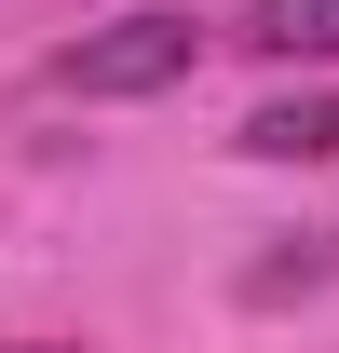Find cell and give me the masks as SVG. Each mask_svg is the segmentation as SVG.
<instances>
[{"mask_svg":"<svg viewBox=\"0 0 339 353\" xmlns=\"http://www.w3.org/2000/svg\"><path fill=\"white\" fill-rule=\"evenodd\" d=\"M204 68V28L190 14H123V28H82L54 54V95H163Z\"/></svg>","mask_w":339,"mask_h":353,"instance_id":"6da1fadb","label":"cell"},{"mask_svg":"<svg viewBox=\"0 0 339 353\" xmlns=\"http://www.w3.org/2000/svg\"><path fill=\"white\" fill-rule=\"evenodd\" d=\"M245 150L258 163H339V95H271V109H245Z\"/></svg>","mask_w":339,"mask_h":353,"instance_id":"7a4b0ae2","label":"cell"},{"mask_svg":"<svg viewBox=\"0 0 339 353\" xmlns=\"http://www.w3.org/2000/svg\"><path fill=\"white\" fill-rule=\"evenodd\" d=\"M245 41L285 54V68H326L339 54V0H245Z\"/></svg>","mask_w":339,"mask_h":353,"instance_id":"3957f363","label":"cell"},{"mask_svg":"<svg viewBox=\"0 0 339 353\" xmlns=\"http://www.w3.org/2000/svg\"><path fill=\"white\" fill-rule=\"evenodd\" d=\"M326 272H339V231L312 245V259H258V272H245V299H285V285H326Z\"/></svg>","mask_w":339,"mask_h":353,"instance_id":"277c9868","label":"cell"},{"mask_svg":"<svg viewBox=\"0 0 339 353\" xmlns=\"http://www.w3.org/2000/svg\"><path fill=\"white\" fill-rule=\"evenodd\" d=\"M28 353H54V340H28Z\"/></svg>","mask_w":339,"mask_h":353,"instance_id":"5b68a950","label":"cell"}]
</instances>
